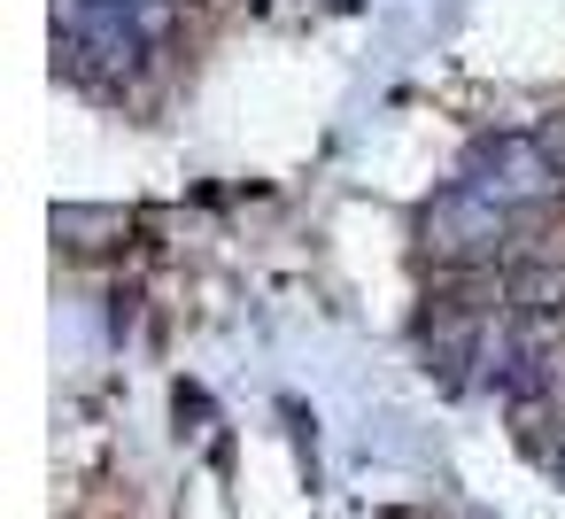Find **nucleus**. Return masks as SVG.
I'll return each instance as SVG.
<instances>
[{
	"label": "nucleus",
	"mask_w": 565,
	"mask_h": 519,
	"mask_svg": "<svg viewBox=\"0 0 565 519\" xmlns=\"http://www.w3.org/2000/svg\"><path fill=\"white\" fill-rule=\"evenodd\" d=\"M519 225H526L519 210H503V202H488L480 187L449 179V187L418 210V248H426L434 264H449V272H472V264H495Z\"/></svg>",
	"instance_id": "nucleus-1"
},
{
	"label": "nucleus",
	"mask_w": 565,
	"mask_h": 519,
	"mask_svg": "<svg viewBox=\"0 0 565 519\" xmlns=\"http://www.w3.org/2000/svg\"><path fill=\"white\" fill-rule=\"evenodd\" d=\"M465 187H480L488 202H503V210H519V218H534L542 202H557L565 194V171L550 163V148L534 140V133H488V140H472V156H465V171H457Z\"/></svg>",
	"instance_id": "nucleus-2"
},
{
	"label": "nucleus",
	"mask_w": 565,
	"mask_h": 519,
	"mask_svg": "<svg viewBox=\"0 0 565 519\" xmlns=\"http://www.w3.org/2000/svg\"><path fill=\"white\" fill-rule=\"evenodd\" d=\"M503 310H511V318L565 326V256H511V272H503Z\"/></svg>",
	"instance_id": "nucleus-3"
},
{
	"label": "nucleus",
	"mask_w": 565,
	"mask_h": 519,
	"mask_svg": "<svg viewBox=\"0 0 565 519\" xmlns=\"http://www.w3.org/2000/svg\"><path fill=\"white\" fill-rule=\"evenodd\" d=\"M534 442V457L550 465V473H565V411H557V434H526Z\"/></svg>",
	"instance_id": "nucleus-4"
},
{
	"label": "nucleus",
	"mask_w": 565,
	"mask_h": 519,
	"mask_svg": "<svg viewBox=\"0 0 565 519\" xmlns=\"http://www.w3.org/2000/svg\"><path fill=\"white\" fill-rule=\"evenodd\" d=\"M534 140H542V148H550V163L565 171V117H550V125H534Z\"/></svg>",
	"instance_id": "nucleus-5"
}]
</instances>
